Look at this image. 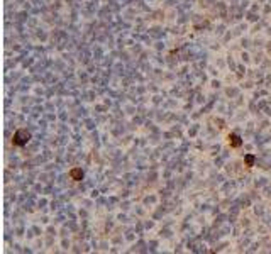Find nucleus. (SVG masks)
Segmentation results:
<instances>
[{
    "label": "nucleus",
    "instance_id": "nucleus-4",
    "mask_svg": "<svg viewBox=\"0 0 271 254\" xmlns=\"http://www.w3.org/2000/svg\"><path fill=\"white\" fill-rule=\"evenodd\" d=\"M254 163H256V156H254V154H246V156H244V164L247 168H252Z\"/></svg>",
    "mask_w": 271,
    "mask_h": 254
},
{
    "label": "nucleus",
    "instance_id": "nucleus-3",
    "mask_svg": "<svg viewBox=\"0 0 271 254\" xmlns=\"http://www.w3.org/2000/svg\"><path fill=\"white\" fill-rule=\"evenodd\" d=\"M229 144H231L232 147H241L242 141H241V137L237 136V134H229Z\"/></svg>",
    "mask_w": 271,
    "mask_h": 254
},
{
    "label": "nucleus",
    "instance_id": "nucleus-1",
    "mask_svg": "<svg viewBox=\"0 0 271 254\" xmlns=\"http://www.w3.org/2000/svg\"><path fill=\"white\" fill-rule=\"evenodd\" d=\"M29 141H31V132L26 130V129H19V130L14 134V137H12L14 146H19V147H24Z\"/></svg>",
    "mask_w": 271,
    "mask_h": 254
},
{
    "label": "nucleus",
    "instance_id": "nucleus-2",
    "mask_svg": "<svg viewBox=\"0 0 271 254\" xmlns=\"http://www.w3.org/2000/svg\"><path fill=\"white\" fill-rule=\"evenodd\" d=\"M69 178H71L73 181H80V180L83 178L81 168H73V169H69Z\"/></svg>",
    "mask_w": 271,
    "mask_h": 254
}]
</instances>
